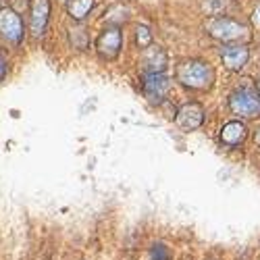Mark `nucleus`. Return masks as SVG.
Masks as SVG:
<instances>
[{"instance_id":"obj_1","label":"nucleus","mask_w":260,"mask_h":260,"mask_svg":"<svg viewBox=\"0 0 260 260\" xmlns=\"http://www.w3.org/2000/svg\"><path fill=\"white\" fill-rule=\"evenodd\" d=\"M206 31L219 42H227V44H244L250 40V29L248 25L240 23L231 17H210L206 21Z\"/></svg>"},{"instance_id":"obj_2","label":"nucleus","mask_w":260,"mask_h":260,"mask_svg":"<svg viewBox=\"0 0 260 260\" xmlns=\"http://www.w3.org/2000/svg\"><path fill=\"white\" fill-rule=\"evenodd\" d=\"M177 79L189 90H210L214 83V71L208 62L202 60H185L177 67Z\"/></svg>"},{"instance_id":"obj_3","label":"nucleus","mask_w":260,"mask_h":260,"mask_svg":"<svg viewBox=\"0 0 260 260\" xmlns=\"http://www.w3.org/2000/svg\"><path fill=\"white\" fill-rule=\"evenodd\" d=\"M229 108L233 115L244 119L260 117V96L256 90H248V88L235 90L229 98Z\"/></svg>"},{"instance_id":"obj_4","label":"nucleus","mask_w":260,"mask_h":260,"mask_svg":"<svg viewBox=\"0 0 260 260\" xmlns=\"http://www.w3.org/2000/svg\"><path fill=\"white\" fill-rule=\"evenodd\" d=\"M0 36H3L7 42H13V44H21V40L25 36L23 21H21V17L9 7L0 9Z\"/></svg>"},{"instance_id":"obj_5","label":"nucleus","mask_w":260,"mask_h":260,"mask_svg":"<svg viewBox=\"0 0 260 260\" xmlns=\"http://www.w3.org/2000/svg\"><path fill=\"white\" fill-rule=\"evenodd\" d=\"M121 48H123V34L117 27L104 29L98 36V40H96V50H98L100 58H104V60L117 58L119 52H121Z\"/></svg>"},{"instance_id":"obj_6","label":"nucleus","mask_w":260,"mask_h":260,"mask_svg":"<svg viewBox=\"0 0 260 260\" xmlns=\"http://www.w3.org/2000/svg\"><path fill=\"white\" fill-rule=\"evenodd\" d=\"M142 88H144V96L150 102L160 104V102H165V98L171 92V81L162 73H150V75H144V85Z\"/></svg>"},{"instance_id":"obj_7","label":"nucleus","mask_w":260,"mask_h":260,"mask_svg":"<svg viewBox=\"0 0 260 260\" xmlns=\"http://www.w3.org/2000/svg\"><path fill=\"white\" fill-rule=\"evenodd\" d=\"M202 121H204V108L198 102L183 104L177 111V117H175L177 127L183 129V132H193V129H198L202 125Z\"/></svg>"},{"instance_id":"obj_8","label":"nucleus","mask_w":260,"mask_h":260,"mask_svg":"<svg viewBox=\"0 0 260 260\" xmlns=\"http://www.w3.org/2000/svg\"><path fill=\"white\" fill-rule=\"evenodd\" d=\"M29 29L36 38L46 31L48 17H50V3L48 0H31L29 5Z\"/></svg>"},{"instance_id":"obj_9","label":"nucleus","mask_w":260,"mask_h":260,"mask_svg":"<svg viewBox=\"0 0 260 260\" xmlns=\"http://www.w3.org/2000/svg\"><path fill=\"white\" fill-rule=\"evenodd\" d=\"M221 56H223V64L229 71H240L246 67V62L250 58V50L246 44H229L221 48Z\"/></svg>"},{"instance_id":"obj_10","label":"nucleus","mask_w":260,"mask_h":260,"mask_svg":"<svg viewBox=\"0 0 260 260\" xmlns=\"http://www.w3.org/2000/svg\"><path fill=\"white\" fill-rule=\"evenodd\" d=\"M142 69L146 75L150 73H162L167 69V52L160 46H148L142 52Z\"/></svg>"},{"instance_id":"obj_11","label":"nucleus","mask_w":260,"mask_h":260,"mask_svg":"<svg viewBox=\"0 0 260 260\" xmlns=\"http://www.w3.org/2000/svg\"><path fill=\"white\" fill-rule=\"evenodd\" d=\"M248 136V129L244 123L240 121H229L223 129H221V140L225 146H240Z\"/></svg>"},{"instance_id":"obj_12","label":"nucleus","mask_w":260,"mask_h":260,"mask_svg":"<svg viewBox=\"0 0 260 260\" xmlns=\"http://www.w3.org/2000/svg\"><path fill=\"white\" fill-rule=\"evenodd\" d=\"M94 0H67V13L73 21H83L90 15Z\"/></svg>"},{"instance_id":"obj_13","label":"nucleus","mask_w":260,"mask_h":260,"mask_svg":"<svg viewBox=\"0 0 260 260\" xmlns=\"http://www.w3.org/2000/svg\"><path fill=\"white\" fill-rule=\"evenodd\" d=\"M227 5H229V0H204V11L210 17H221Z\"/></svg>"},{"instance_id":"obj_14","label":"nucleus","mask_w":260,"mask_h":260,"mask_svg":"<svg viewBox=\"0 0 260 260\" xmlns=\"http://www.w3.org/2000/svg\"><path fill=\"white\" fill-rule=\"evenodd\" d=\"M136 42H138V46L144 50L148 46H152V34H150V29L146 25H140L136 29Z\"/></svg>"},{"instance_id":"obj_15","label":"nucleus","mask_w":260,"mask_h":260,"mask_svg":"<svg viewBox=\"0 0 260 260\" xmlns=\"http://www.w3.org/2000/svg\"><path fill=\"white\" fill-rule=\"evenodd\" d=\"M150 260H171V252L165 244H154L150 250Z\"/></svg>"},{"instance_id":"obj_16","label":"nucleus","mask_w":260,"mask_h":260,"mask_svg":"<svg viewBox=\"0 0 260 260\" xmlns=\"http://www.w3.org/2000/svg\"><path fill=\"white\" fill-rule=\"evenodd\" d=\"M71 42H73V46H77V48L88 46V36H85V29H81V27L71 29Z\"/></svg>"},{"instance_id":"obj_17","label":"nucleus","mask_w":260,"mask_h":260,"mask_svg":"<svg viewBox=\"0 0 260 260\" xmlns=\"http://www.w3.org/2000/svg\"><path fill=\"white\" fill-rule=\"evenodd\" d=\"M7 75V58H5V54L0 52V79H3Z\"/></svg>"},{"instance_id":"obj_18","label":"nucleus","mask_w":260,"mask_h":260,"mask_svg":"<svg viewBox=\"0 0 260 260\" xmlns=\"http://www.w3.org/2000/svg\"><path fill=\"white\" fill-rule=\"evenodd\" d=\"M252 23L256 25V29H260V5L256 7V11H254V15H252Z\"/></svg>"},{"instance_id":"obj_19","label":"nucleus","mask_w":260,"mask_h":260,"mask_svg":"<svg viewBox=\"0 0 260 260\" xmlns=\"http://www.w3.org/2000/svg\"><path fill=\"white\" fill-rule=\"evenodd\" d=\"M254 142L260 146V129H258V132H256V136H254Z\"/></svg>"},{"instance_id":"obj_20","label":"nucleus","mask_w":260,"mask_h":260,"mask_svg":"<svg viewBox=\"0 0 260 260\" xmlns=\"http://www.w3.org/2000/svg\"><path fill=\"white\" fill-rule=\"evenodd\" d=\"M256 90H258V96H260V83H258V85H256Z\"/></svg>"}]
</instances>
